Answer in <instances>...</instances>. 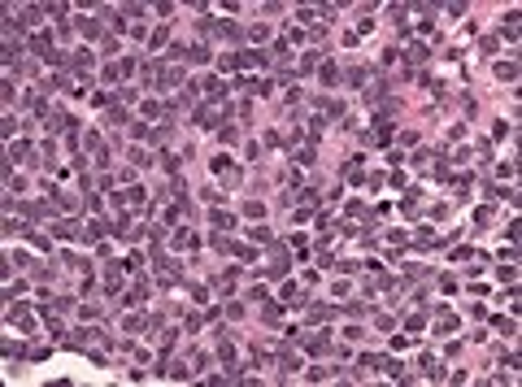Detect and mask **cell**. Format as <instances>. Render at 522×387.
<instances>
[{"mask_svg":"<svg viewBox=\"0 0 522 387\" xmlns=\"http://www.w3.org/2000/svg\"><path fill=\"white\" fill-rule=\"evenodd\" d=\"M79 35H83V40H96V35H100L96 17H79Z\"/></svg>","mask_w":522,"mask_h":387,"instance_id":"277c9868","label":"cell"},{"mask_svg":"<svg viewBox=\"0 0 522 387\" xmlns=\"http://www.w3.org/2000/svg\"><path fill=\"white\" fill-rule=\"evenodd\" d=\"M52 231H57L61 239H70V235H83V231H79V226H74V222H57V226H52Z\"/></svg>","mask_w":522,"mask_h":387,"instance_id":"8992f818","label":"cell"},{"mask_svg":"<svg viewBox=\"0 0 522 387\" xmlns=\"http://www.w3.org/2000/svg\"><path fill=\"white\" fill-rule=\"evenodd\" d=\"M279 365H283V370H300V357H292V353H283V357H279Z\"/></svg>","mask_w":522,"mask_h":387,"instance_id":"9c48e42d","label":"cell"},{"mask_svg":"<svg viewBox=\"0 0 522 387\" xmlns=\"http://www.w3.org/2000/svg\"><path fill=\"white\" fill-rule=\"evenodd\" d=\"M296 165H314V148H300L296 152Z\"/></svg>","mask_w":522,"mask_h":387,"instance_id":"7c38bea8","label":"cell"},{"mask_svg":"<svg viewBox=\"0 0 522 387\" xmlns=\"http://www.w3.org/2000/svg\"><path fill=\"white\" fill-rule=\"evenodd\" d=\"M265 274H270V279L287 274V253H274V257H270V265H265Z\"/></svg>","mask_w":522,"mask_h":387,"instance_id":"6da1fadb","label":"cell"},{"mask_svg":"<svg viewBox=\"0 0 522 387\" xmlns=\"http://www.w3.org/2000/svg\"><path fill=\"white\" fill-rule=\"evenodd\" d=\"M74 70H79V74H83V70H91V52H79V57H74Z\"/></svg>","mask_w":522,"mask_h":387,"instance_id":"8fae6325","label":"cell"},{"mask_svg":"<svg viewBox=\"0 0 522 387\" xmlns=\"http://www.w3.org/2000/svg\"><path fill=\"white\" fill-rule=\"evenodd\" d=\"M496 79L500 83H514L518 79V66H514V61H500V66H496Z\"/></svg>","mask_w":522,"mask_h":387,"instance_id":"5b68a950","label":"cell"},{"mask_svg":"<svg viewBox=\"0 0 522 387\" xmlns=\"http://www.w3.org/2000/svg\"><path fill=\"white\" fill-rule=\"evenodd\" d=\"M109 126H126V109H118V105L109 109Z\"/></svg>","mask_w":522,"mask_h":387,"instance_id":"ba28073f","label":"cell"},{"mask_svg":"<svg viewBox=\"0 0 522 387\" xmlns=\"http://www.w3.org/2000/svg\"><path fill=\"white\" fill-rule=\"evenodd\" d=\"M365 79H370V70H348V83H353V87H365Z\"/></svg>","mask_w":522,"mask_h":387,"instance_id":"52a82bcc","label":"cell"},{"mask_svg":"<svg viewBox=\"0 0 522 387\" xmlns=\"http://www.w3.org/2000/svg\"><path fill=\"white\" fill-rule=\"evenodd\" d=\"M157 161H161V165H166V170H170V174H174V170H179V157H174V152H161V157H157Z\"/></svg>","mask_w":522,"mask_h":387,"instance_id":"30bf717a","label":"cell"},{"mask_svg":"<svg viewBox=\"0 0 522 387\" xmlns=\"http://www.w3.org/2000/svg\"><path fill=\"white\" fill-rule=\"evenodd\" d=\"M209 222H214L218 231H231V226H235V218H231V214H222V209H214V214H209Z\"/></svg>","mask_w":522,"mask_h":387,"instance_id":"3957f363","label":"cell"},{"mask_svg":"<svg viewBox=\"0 0 522 387\" xmlns=\"http://www.w3.org/2000/svg\"><path fill=\"white\" fill-rule=\"evenodd\" d=\"M427 57H431V48H427V44H409V52H405V61H414V66H422Z\"/></svg>","mask_w":522,"mask_h":387,"instance_id":"7a4b0ae2","label":"cell"}]
</instances>
